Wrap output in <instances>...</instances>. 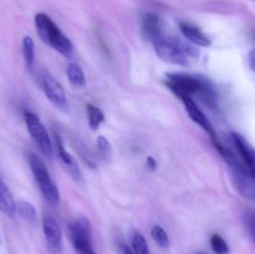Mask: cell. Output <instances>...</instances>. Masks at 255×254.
Returning <instances> with one entry per match:
<instances>
[{"mask_svg": "<svg viewBox=\"0 0 255 254\" xmlns=\"http://www.w3.org/2000/svg\"><path fill=\"white\" fill-rule=\"evenodd\" d=\"M153 44L157 56L168 64L191 67L199 59V50L196 45L182 40L181 37L162 35Z\"/></svg>", "mask_w": 255, "mask_h": 254, "instance_id": "1", "label": "cell"}, {"mask_svg": "<svg viewBox=\"0 0 255 254\" xmlns=\"http://www.w3.org/2000/svg\"><path fill=\"white\" fill-rule=\"evenodd\" d=\"M166 85L181 100L184 97H192V95H198L208 106L213 107L216 105V91L204 77L196 75L167 74Z\"/></svg>", "mask_w": 255, "mask_h": 254, "instance_id": "2", "label": "cell"}, {"mask_svg": "<svg viewBox=\"0 0 255 254\" xmlns=\"http://www.w3.org/2000/svg\"><path fill=\"white\" fill-rule=\"evenodd\" d=\"M213 144L214 147L218 149L219 153L222 154L224 161H226L227 163H228V166L231 167L232 173H233L234 179H236L237 189H238L239 193H241L244 198H248L253 201L255 198V174L252 173V172L247 168V166L243 163V161H239L238 157H237L228 147H224L223 144L219 143V141L213 142Z\"/></svg>", "mask_w": 255, "mask_h": 254, "instance_id": "3", "label": "cell"}, {"mask_svg": "<svg viewBox=\"0 0 255 254\" xmlns=\"http://www.w3.org/2000/svg\"><path fill=\"white\" fill-rule=\"evenodd\" d=\"M35 26H36L37 34L45 44L51 46L64 56H70L72 54V50H74L72 42L60 30V27L55 24L54 20L49 15L45 12H39L35 15Z\"/></svg>", "mask_w": 255, "mask_h": 254, "instance_id": "4", "label": "cell"}, {"mask_svg": "<svg viewBox=\"0 0 255 254\" xmlns=\"http://www.w3.org/2000/svg\"><path fill=\"white\" fill-rule=\"evenodd\" d=\"M29 164L32 174L35 177V181L37 182V186H39L44 198L50 204L57 206L60 202V192L57 189L56 184L52 182L44 161L40 157H37L36 154H30Z\"/></svg>", "mask_w": 255, "mask_h": 254, "instance_id": "5", "label": "cell"}, {"mask_svg": "<svg viewBox=\"0 0 255 254\" xmlns=\"http://www.w3.org/2000/svg\"><path fill=\"white\" fill-rule=\"evenodd\" d=\"M24 117L25 125H26V128L29 131L30 136L32 137V139L37 144L42 154L46 158H51L52 153H54V146H52L51 139H50L49 133H47L42 122L40 121V119L36 115L31 114V112H25Z\"/></svg>", "mask_w": 255, "mask_h": 254, "instance_id": "6", "label": "cell"}, {"mask_svg": "<svg viewBox=\"0 0 255 254\" xmlns=\"http://www.w3.org/2000/svg\"><path fill=\"white\" fill-rule=\"evenodd\" d=\"M41 84L47 100L57 109L66 110L69 106V102H67L66 94H65V90L61 86V84L49 74H45L42 76Z\"/></svg>", "mask_w": 255, "mask_h": 254, "instance_id": "7", "label": "cell"}, {"mask_svg": "<svg viewBox=\"0 0 255 254\" xmlns=\"http://www.w3.org/2000/svg\"><path fill=\"white\" fill-rule=\"evenodd\" d=\"M42 232L46 239L47 247L54 254H60L62 249V232L59 223L50 214H45L42 218Z\"/></svg>", "mask_w": 255, "mask_h": 254, "instance_id": "8", "label": "cell"}, {"mask_svg": "<svg viewBox=\"0 0 255 254\" xmlns=\"http://www.w3.org/2000/svg\"><path fill=\"white\" fill-rule=\"evenodd\" d=\"M182 101H183L184 109H186L187 114H188V116L191 117L192 121L196 122L198 126H201L202 128H203L204 131L211 136L212 142L218 141V137H217V133L216 131H214L212 124L209 122V120L207 119L206 115L202 112V110L197 106L196 102L192 100V97H184V99H182Z\"/></svg>", "mask_w": 255, "mask_h": 254, "instance_id": "9", "label": "cell"}, {"mask_svg": "<svg viewBox=\"0 0 255 254\" xmlns=\"http://www.w3.org/2000/svg\"><path fill=\"white\" fill-rule=\"evenodd\" d=\"M232 139H233V143L236 146L237 151H238L239 156L242 157V161L246 164L247 168L255 174V154L254 149L252 147V144L244 138L243 136H241L237 132L232 133Z\"/></svg>", "mask_w": 255, "mask_h": 254, "instance_id": "10", "label": "cell"}, {"mask_svg": "<svg viewBox=\"0 0 255 254\" xmlns=\"http://www.w3.org/2000/svg\"><path fill=\"white\" fill-rule=\"evenodd\" d=\"M142 34L149 41L154 42L162 36V22L158 15L153 12H144L141 20Z\"/></svg>", "mask_w": 255, "mask_h": 254, "instance_id": "11", "label": "cell"}, {"mask_svg": "<svg viewBox=\"0 0 255 254\" xmlns=\"http://www.w3.org/2000/svg\"><path fill=\"white\" fill-rule=\"evenodd\" d=\"M178 26H179V30H181L182 35H183V36L186 37L191 44L196 45V46H203V47L211 46L212 44L211 39L207 37L206 35L202 32V30L199 29V27L184 21L179 22Z\"/></svg>", "mask_w": 255, "mask_h": 254, "instance_id": "12", "label": "cell"}, {"mask_svg": "<svg viewBox=\"0 0 255 254\" xmlns=\"http://www.w3.org/2000/svg\"><path fill=\"white\" fill-rule=\"evenodd\" d=\"M54 136H55V147H56L57 154H59L61 162L65 164V167L71 172L72 176H74L75 178H80V177H81V173H80V169L79 167H77L76 162H75L74 157H72L66 149H65L64 142H62V138L60 137V134H57L56 132H55Z\"/></svg>", "mask_w": 255, "mask_h": 254, "instance_id": "13", "label": "cell"}, {"mask_svg": "<svg viewBox=\"0 0 255 254\" xmlns=\"http://www.w3.org/2000/svg\"><path fill=\"white\" fill-rule=\"evenodd\" d=\"M0 212L10 218H12L16 213L15 201L12 198L11 192H10L9 187L2 182V179H0Z\"/></svg>", "mask_w": 255, "mask_h": 254, "instance_id": "14", "label": "cell"}, {"mask_svg": "<svg viewBox=\"0 0 255 254\" xmlns=\"http://www.w3.org/2000/svg\"><path fill=\"white\" fill-rule=\"evenodd\" d=\"M69 236L70 238H75V237L91 238V224H90L89 219L85 218V217L75 219L69 226Z\"/></svg>", "mask_w": 255, "mask_h": 254, "instance_id": "15", "label": "cell"}, {"mask_svg": "<svg viewBox=\"0 0 255 254\" xmlns=\"http://www.w3.org/2000/svg\"><path fill=\"white\" fill-rule=\"evenodd\" d=\"M66 75L70 84L74 87H79L80 89V87H84L86 85V77H85L84 71L77 64L71 62V64L67 65Z\"/></svg>", "mask_w": 255, "mask_h": 254, "instance_id": "16", "label": "cell"}, {"mask_svg": "<svg viewBox=\"0 0 255 254\" xmlns=\"http://www.w3.org/2000/svg\"><path fill=\"white\" fill-rule=\"evenodd\" d=\"M22 56H24V62L26 67L31 70L35 61V44L34 40L27 35L22 39Z\"/></svg>", "mask_w": 255, "mask_h": 254, "instance_id": "17", "label": "cell"}, {"mask_svg": "<svg viewBox=\"0 0 255 254\" xmlns=\"http://www.w3.org/2000/svg\"><path fill=\"white\" fill-rule=\"evenodd\" d=\"M15 211L20 214L24 219H26L30 223H35L36 222V211H35L34 206L26 201H19L15 203Z\"/></svg>", "mask_w": 255, "mask_h": 254, "instance_id": "18", "label": "cell"}, {"mask_svg": "<svg viewBox=\"0 0 255 254\" xmlns=\"http://www.w3.org/2000/svg\"><path fill=\"white\" fill-rule=\"evenodd\" d=\"M71 239V243L74 246L75 251L77 252V254H96L94 247H92L91 238H87V237H75Z\"/></svg>", "mask_w": 255, "mask_h": 254, "instance_id": "19", "label": "cell"}, {"mask_svg": "<svg viewBox=\"0 0 255 254\" xmlns=\"http://www.w3.org/2000/svg\"><path fill=\"white\" fill-rule=\"evenodd\" d=\"M87 110V117H89V126L91 127L92 129L99 128L100 125L105 121V115L99 107L94 106L91 104L86 105Z\"/></svg>", "mask_w": 255, "mask_h": 254, "instance_id": "20", "label": "cell"}, {"mask_svg": "<svg viewBox=\"0 0 255 254\" xmlns=\"http://www.w3.org/2000/svg\"><path fill=\"white\" fill-rule=\"evenodd\" d=\"M132 251L133 254H151L146 238L138 232H136L132 237Z\"/></svg>", "mask_w": 255, "mask_h": 254, "instance_id": "21", "label": "cell"}, {"mask_svg": "<svg viewBox=\"0 0 255 254\" xmlns=\"http://www.w3.org/2000/svg\"><path fill=\"white\" fill-rule=\"evenodd\" d=\"M151 236L153 241L158 244L161 248H168L169 247V238L168 234L166 233L161 226H154L151 231Z\"/></svg>", "mask_w": 255, "mask_h": 254, "instance_id": "22", "label": "cell"}, {"mask_svg": "<svg viewBox=\"0 0 255 254\" xmlns=\"http://www.w3.org/2000/svg\"><path fill=\"white\" fill-rule=\"evenodd\" d=\"M211 247L217 254H228L229 246L226 242V239L221 234H213L211 237Z\"/></svg>", "mask_w": 255, "mask_h": 254, "instance_id": "23", "label": "cell"}, {"mask_svg": "<svg viewBox=\"0 0 255 254\" xmlns=\"http://www.w3.org/2000/svg\"><path fill=\"white\" fill-rule=\"evenodd\" d=\"M96 143H97V149H99V152L102 154V156L106 157V158L111 157L112 147H111V143H110V141L106 138V137L99 136L97 137Z\"/></svg>", "mask_w": 255, "mask_h": 254, "instance_id": "24", "label": "cell"}, {"mask_svg": "<svg viewBox=\"0 0 255 254\" xmlns=\"http://www.w3.org/2000/svg\"><path fill=\"white\" fill-rule=\"evenodd\" d=\"M146 166L148 167L149 171H156V168H157L156 159H154L153 157L148 156V157H147V159H146Z\"/></svg>", "mask_w": 255, "mask_h": 254, "instance_id": "25", "label": "cell"}, {"mask_svg": "<svg viewBox=\"0 0 255 254\" xmlns=\"http://www.w3.org/2000/svg\"><path fill=\"white\" fill-rule=\"evenodd\" d=\"M247 224H248L249 232H251L252 236H254V222H253V214H249V216L246 217Z\"/></svg>", "mask_w": 255, "mask_h": 254, "instance_id": "26", "label": "cell"}, {"mask_svg": "<svg viewBox=\"0 0 255 254\" xmlns=\"http://www.w3.org/2000/svg\"><path fill=\"white\" fill-rule=\"evenodd\" d=\"M254 50H251L248 54V60H249V66H251V70L252 71H254L255 69V65H254Z\"/></svg>", "mask_w": 255, "mask_h": 254, "instance_id": "27", "label": "cell"}, {"mask_svg": "<svg viewBox=\"0 0 255 254\" xmlns=\"http://www.w3.org/2000/svg\"><path fill=\"white\" fill-rule=\"evenodd\" d=\"M121 253L122 254H133V251H132L131 247L126 246V244H124V246L121 247Z\"/></svg>", "mask_w": 255, "mask_h": 254, "instance_id": "28", "label": "cell"}]
</instances>
